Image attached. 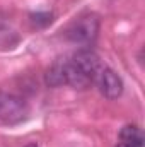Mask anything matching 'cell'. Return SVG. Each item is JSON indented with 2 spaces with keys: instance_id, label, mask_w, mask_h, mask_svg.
Wrapping results in <instances>:
<instances>
[{
  "instance_id": "obj_2",
  "label": "cell",
  "mask_w": 145,
  "mask_h": 147,
  "mask_svg": "<svg viewBox=\"0 0 145 147\" xmlns=\"http://www.w3.org/2000/svg\"><path fill=\"white\" fill-rule=\"evenodd\" d=\"M99 33V19L94 14L80 16L67 29V38L77 45H91Z\"/></svg>"
},
{
  "instance_id": "obj_3",
  "label": "cell",
  "mask_w": 145,
  "mask_h": 147,
  "mask_svg": "<svg viewBox=\"0 0 145 147\" xmlns=\"http://www.w3.org/2000/svg\"><path fill=\"white\" fill-rule=\"evenodd\" d=\"M29 108L26 101L10 92H0V123L15 125L26 120Z\"/></svg>"
},
{
  "instance_id": "obj_5",
  "label": "cell",
  "mask_w": 145,
  "mask_h": 147,
  "mask_svg": "<svg viewBox=\"0 0 145 147\" xmlns=\"http://www.w3.org/2000/svg\"><path fill=\"white\" fill-rule=\"evenodd\" d=\"M116 147H133V146H130V144H125V142H118V146Z\"/></svg>"
},
{
  "instance_id": "obj_1",
  "label": "cell",
  "mask_w": 145,
  "mask_h": 147,
  "mask_svg": "<svg viewBox=\"0 0 145 147\" xmlns=\"http://www.w3.org/2000/svg\"><path fill=\"white\" fill-rule=\"evenodd\" d=\"M103 67L101 58L92 50L82 48L70 58H58L46 72V84L51 87L72 86L75 89H85L94 84Z\"/></svg>"
},
{
  "instance_id": "obj_4",
  "label": "cell",
  "mask_w": 145,
  "mask_h": 147,
  "mask_svg": "<svg viewBox=\"0 0 145 147\" xmlns=\"http://www.w3.org/2000/svg\"><path fill=\"white\" fill-rule=\"evenodd\" d=\"M94 84L99 87L101 94L104 98H108V99H116L123 92V80H121V77L114 70L108 69V67H103L99 70Z\"/></svg>"
},
{
  "instance_id": "obj_6",
  "label": "cell",
  "mask_w": 145,
  "mask_h": 147,
  "mask_svg": "<svg viewBox=\"0 0 145 147\" xmlns=\"http://www.w3.org/2000/svg\"><path fill=\"white\" fill-rule=\"evenodd\" d=\"M26 147H38V146H36V144H28Z\"/></svg>"
}]
</instances>
